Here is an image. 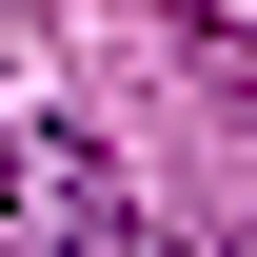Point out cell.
I'll list each match as a JSON object with an SVG mask.
<instances>
[{"label":"cell","instance_id":"obj_2","mask_svg":"<svg viewBox=\"0 0 257 257\" xmlns=\"http://www.w3.org/2000/svg\"><path fill=\"white\" fill-rule=\"evenodd\" d=\"M0 198H20V159H0Z\"/></svg>","mask_w":257,"mask_h":257},{"label":"cell","instance_id":"obj_3","mask_svg":"<svg viewBox=\"0 0 257 257\" xmlns=\"http://www.w3.org/2000/svg\"><path fill=\"white\" fill-rule=\"evenodd\" d=\"M237 20H257V0H237Z\"/></svg>","mask_w":257,"mask_h":257},{"label":"cell","instance_id":"obj_1","mask_svg":"<svg viewBox=\"0 0 257 257\" xmlns=\"http://www.w3.org/2000/svg\"><path fill=\"white\" fill-rule=\"evenodd\" d=\"M79 257H139V237H119V198H79Z\"/></svg>","mask_w":257,"mask_h":257}]
</instances>
